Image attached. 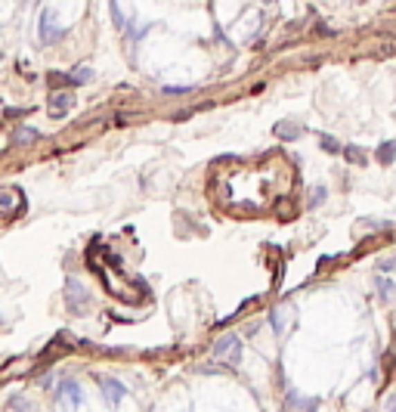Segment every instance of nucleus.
<instances>
[{
    "instance_id": "7ed1b4c3",
    "label": "nucleus",
    "mask_w": 396,
    "mask_h": 412,
    "mask_svg": "<svg viewBox=\"0 0 396 412\" xmlns=\"http://www.w3.org/2000/svg\"><path fill=\"white\" fill-rule=\"evenodd\" d=\"M75 105V93L71 90H53L50 93V118H65L69 115V109Z\"/></svg>"
},
{
    "instance_id": "4468645a",
    "label": "nucleus",
    "mask_w": 396,
    "mask_h": 412,
    "mask_svg": "<svg viewBox=\"0 0 396 412\" xmlns=\"http://www.w3.org/2000/svg\"><path fill=\"white\" fill-rule=\"evenodd\" d=\"M90 78H93V71H90L87 65H81V69L71 71V87H81V84H87Z\"/></svg>"
},
{
    "instance_id": "aec40b11",
    "label": "nucleus",
    "mask_w": 396,
    "mask_h": 412,
    "mask_svg": "<svg viewBox=\"0 0 396 412\" xmlns=\"http://www.w3.org/2000/svg\"><path fill=\"white\" fill-rule=\"evenodd\" d=\"M396 267V257H387V261H381V270H393Z\"/></svg>"
},
{
    "instance_id": "f257e3e1",
    "label": "nucleus",
    "mask_w": 396,
    "mask_h": 412,
    "mask_svg": "<svg viewBox=\"0 0 396 412\" xmlns=\"http://www.w3.org/2000/svg\"><path fill=\"white\" fill-rule=\"evenodd\" d=\"M214 360L223 363V366H239V360H242V341H239V335H223V338H217V344H214Z\"/></svg>"
},
{
    "instance_id": "ddd939ff",
    "label": "nucleus",
    "mask_w": 396,
    "mask_h": 412,
    "mask_svg": "<svg viewBox=\"0 0 396 412\" xmlns=\"http://www.w3.org/2000/svg\"><path fill=\"white\" fill-rule=\"evenodd\" d=\"M344 158L350 164H366L368 158H366V152L359 149V146H344Z\"/></svg>"
},
{
    "instance_id": "412c9836",
    "label": "nucleus",
    "mask_w": 396,
    "mask_h": 412,
    "mask_svg": "<svg viewBox=\"0 0 396 412\" xmlns=\"http://www.w3.org/2000/svg\"><path fill=\"white\" fill-rule=\"evenodd\" d=\"M12 406H16L19 412H35V409H31V403H19V400H16V403H12Z\"/></svg>"
},
{
    "instance_id": "0eeeda50",
    "label": "nucleus",
    "mask_w": 396,
    "mask_h": 412,
    "mask_svg": "<svg viewBox=\"0 0 396 412\" xmlns=\"http://www.w3.org/2000/svg\"><path fill=\"white\" fill-rule=\"evenodd\" d=\"M69 307L75 310V314H84V310H87V291H84L78 282H69Z\"/></svg>"
},
{
    "instance_id": "f03ea898",
    "label": "nucleus",
    "mask_w": 396,
    "mask_h": 412,
    "mask_svg": "<svg viewBox=\"0 0 396 412\" xmlns=\"http://www.w3.org/2000/svg\"><path fill=\"white\" fill-rule=\"evenodd\" d=\"M37 35H41V44H50V46H56L65 37V28H59V25H56V12H53V10H44L41 12Z\"/></svg>"
},
{
    "instance_id": "423d86ee",
    "label": "nucleus",
    "mask_w": 396,
    "mask_h": 412,
    "mask_svg": "<svg viewBox=\"0 0 396 412\" xmlns=\"http://www.w3.org/2000/svg\"><path fill=\"white\" fill-rule=\"evenodd\" d=\"M96 381H99V388L105 390V400H109L111 406H118V403H121V397H127V388H124L121 381H115V378H99L96 375Z\"/></svg>"
},
{
    "instance_id": "9b49d317",
    "label": "nucleus",
    "mask_w": 396,
    "mask_h": 412,
    "mask_svg": "<svg viewBox=\"0 0 396 412\" xmlns=\"http://www.w3.org/2000/svg\"><path fill=\"white\" fill-rule=\"evenodd\" d=\"M396 158V139H390V143H381L378 146V162L381 164H390Z\"/></svg>"
},
{
    "instance_id": "6e6552de",
    "label": "nucleus",
    "mask_w": 396,
    "mask_h": 412,
    "mask_svg": "<svg viewBox=\"0 0 396 412\" xmlns=\"http://www.w3.org/2000/svg\"><path fill=\"white\" fill-rule=\"evenodd\" d=\"M37 139H41V134H37L35 128H16L10 146H31V143H37Z\"/></svg>"
},
{
    "instance_id": "2eb2a0df",
    "label": "nucleus",
    "mask_w": 396,
    "mask_h": 412,
    "mask_svg": "<svg viewBox=\"0 0 396 412\" xmlns=\"http://www.w3.org/2000/svg\"><path fill=\"white\" fill-rule=\"evenodd\" d=\"M109 10H111V19H115V25H118V28H121V31H127L130 25H127V19L121 16V6H118V0H109Z\"/></svg>"
},
{
    "instance_id": "dca6fc26",
    "label": "nucleus",
    "mask_w": 396,
    "mask_h": 412,
    "mask_svg": "<svg viewBox=\"0 0 396 412\" xmlns=\"http://www.w3.org/2000/svg\"><path fill=\"white\" fill-rule=\"evenodd\" d=\"M319 146H322L325 152H332V155H334V152H344V146H341L334 137H328V134H322V137H319Z\"/></svg>"
},
{
    "instance_id": "6ab92c4d",
    "label": "nucleus",
    "mask_w": 396,
    "mask_h": 412,
    "mask_svg": "<svg viewBox=\"0 0 396 412\" xmlns=\"http://www.w3.org/2000/svg\"><path fill=\"white\" fill-rule=\"evenodd\" d=\"M195 87H164V93L168 96H186V93H192Z\"/></svg>"
},
{
    "instance_id": "a211bd4d",
    "label": "nucleus",
    "mask_w": 396,
    "mask_h": 412,
    "mask_svg": "<svg viewBox=\"0 0 396 412\" xmlns=\"http://www.w3.org/2000/svg\"><path fill=\"white\" fill-rule=\"evenodd\" d=\"M28 105H22V109H19V105H6V109H3V118H6V121H12V118H22V115H28Z\"/></svg>"
},
{
    "instance_id": "20e7f679",
    "label": "nucleus",
    "mask_w": 396,
    "mask_h": 412,
    "mask_svg": "<svg viewBox=\"0 0 396 412\" xmlns=\"http://www.w3.org/2000/svg\"><path fill=\"white\" fill-rule=\"evenodd\" d=\"M59 397H62V403H65L69 409H81V406H84V390H81V384H78L75 378L62 381V388H59Z\"/></svg>"
},
{
    "instance_id": "9d476101",
    "label": "nucleus",
    "mask_w": 396,
    "mask_h": 412,
    "mask_svg": "<svg viewBox=\"0 0 396 412\" xmlns=\"http://www.w3.org/2000/svg\"><path fill=\"white\" fill-rule=\"evenodd\" d=\"M375 285H378V291H381L384 301H393V298H396V285L387 276H378V279H375Z\"/></svg>"
},
{
    "instance_id": "f8f14e48",
    "label": "nucleus",
    "mask_w": 396,
    "mask_h": 412,
    "mask_svg": "<svg viewBox=\"0 0 396 412\" xmlns=\"http://www.w3.org/2000/svg\"><path fill=\"white\" fill-rule=\"evenodd\" d=\"M47 81H50V87H53V90H65V87H71V75H62V71H50Z\"/></svg>"
},
{
    "instance_id": "39448f33",
    "label": "nucleus",
    "mask_w": 396,
    "mask_h": 412,
    "mask_svg": "<svg viewBox=\"0 0 396 412\" xmlns=\"http://www.w3.org/2000/svg\"><path fill=\"white\" fill-rule=\"evenodd\" d=\"M316 406H319V400H316V397H303V394H297V390H288L282 412H313Z\"/></svg>"
},
{
    "instance_id": "1a4fd4ad",
    "label": "nucleus",
    "mask_w": 396,
    "mask_h": 412,
    "mask_svg": "<svg viewBox=\"0 0 396 412\" xmlns=\"http://www.w3.org/2000/svg\"><path fill=\"white\" fill-rule=\"evenodd\" d=\"M276 137H279V139H297V137H303V124H294V121L276 124Z\"/></svg>"
},
{
    "instance_id": "f3484780",
    "label": "nucleus",
    "mask_w": 396,
    "mask_h": 412,
    "mask_svg": "<svg viewBox=\"0 0 396 412\" xmlns=\"http://www.w3.org/2000/svg\"><path fill=\"white\" fill-rule=\"evenodd\" d=\"M325 196H328V189H325V186H313V189H309V208H316V205H319V202H325Z\"/></svg>"
}]
</instances>
